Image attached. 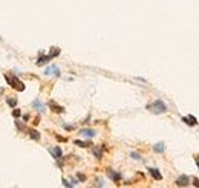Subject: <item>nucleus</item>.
Listing matches in <instances>:
<instances>
[{
    "instance_id": "nucleus-18",
    "label": "nucleus",
    "mask_w": 199,
    "mask_h": 188,
    "mask_svg": "<svg viewBox=\"0 0 199 188\" xmlns=\"http://www.w3.org/2000/svg\"><path fill=\"white\" fill-rule=\"evenodd\" d=\"M6 102H8V106H11V107H15V106H17V99H15V98H12V96H11V98H8V99H6Z\"/></svg>"
},
{
    "instance_id": "nucleus-4",
    "label": "nucleus",
    "mask_w": 199,
    "mask_h": 188,
    "mask_svg": "<svg viewBox=\"0 0 199 188\" xmlns=\"http://www.w3.org/2000/svg\"><path fill=\"white\" fill-rule=\"evenodd\" d=\"M80 136H86V138L92 139V138L97 136V132H95L93 129H83V130L80 132Z\"/></svg>"
},
{
    "instance_id": "nucleus-11",
    "label": "nucleus",
    "mask_w": 199,
    "mask_h": 188,
    "mask_svg": "<svg viewBox=\"0 0 199 188\" xmlns=\"http://www.w3.org/2000/svg\"><path fill=\"white\" fill-rule=\"evenodd\" d=\"M153 151H155V153H164V151H165V144H164V142L155 144V145H153Z\"/></svg>"
},
{
    "instance_id": "nucleus-19",
    "label": "nucleus",
    "mask_w": 199,
    "mask_h": 188,
    "mask_svg": "<svg viewBox=\"0 0 199 188\" xmlns=\"http://www.w3.org/2000/svg\"><path fill=\"white\" fill-rule=\"evenodd\" d=\"M20 115H22V112H20L19 109H14V110H12V116H14V118H19Z\"/></svg>"
},
{
    "instance_id": "nucleus-20",
    "label": "nucleus",
    "mask_w": 199,
    "mask_h": 188,
    "mask_svg": "<svg viewBox=\"0 0 199 188\" xmlns=\"http://www.w3.org/2000/svg\"><path fill=\"white\" fill-rule=\"evenodd\" d=\"M130 158H133V159H138V161H141V156H139L138 153H135V151H132V153H130Z\"/></svg>"
},
{
    "instance_id": "nucleus-3",
    "label": "nucleus",
    "mask_w": 199,
    "mask_h": 188,
    "mask_svg": "<svg viewBox=\"0 0 199 188\" xmlns=\"http://www.w3.org/2000/svg\"><path fill=\"white\" fill-rule=\"evenodd\" d=\"M176 185L181 188H185L190 185V178L189 176H185V174H181L178 179H176Z\"/></svg>"
},
{
    "instance_id": "nucleus-22",
    "label": "nucleus",
    "mask_w": 199,
    "mask_h": 188,
    "mask_svg": "<svg viewBox=\"0 0 199 188\" xmlns=\"http://www.w3.org/2000/svg\"><path fill=\"white\" fill-rule=\"evenodd\" d=\"M55 138H57L58 141H61V142H66V141H68V138H63V136H60V135H57Z\"/></svg>"
},
{
    "instance_id": "nucleus-23",
    "label": "nucleus",
    "mask_w": 199,
    "mask_h": 188,
    "mask_svg": "<svg viewBox=\"0 0 199 188\" xmlns=\"http://www.w3.org/2000/svg\"><path fill=\"white\" fill-rule=\"evenodd\" d=\"M193 184H195V187H196V188L199 187V181H198V178H193Z\"/></svg>"
},
{
    "instance_id": "nucleus-15",
    "label": "nucleus",
    "mask_w": 199,
    "mask_h": 188,
    "mask_svg": "<svg viewBox=\"0 0 199 188\" xmlns=\"http://www.w3.org/2000/svg\"><path fill=\"white\" fill-rule=\"evenodd\" d=\"M32 107H34V109H37L39 112H44V104H41L39 99H35V101L32 102Z\"/></svg>"
},
{
    "instance_id": "nucleus-14",
    "label": "nucleus",
    "mask_w": 199,
    "mask_h": 188,
    "mask_svg": "<svg viewBox=\"0 0 199 188\" xmlns=\"http://www.w3.org/2000/svg\"><path fill=\"white\" fill-rule=\"evenodd\" d=\"M52 72H54L57 77L60 75V69H58V67H55V66H52V67H48V69L44 70V74H46V75H49V74H52Z\"/></svg>"
},
{
    "instance_id": "nucleus-2",
    "label": "nucleus",
    "mask_w": 199,
    "mask_h": 188,
    "mask_svg": "<svg viewBox=\"0 0 199 188\" xmlns=\"http://www.w3.org/2000/svg\"><path fill=\"white\" fill-rule=\"evenodd\" d=\"M5 80H6V83L12 87V89H15V90H19V92H23L25 90V84L17 78V77H14V75H5Z\"/></svg>"
},
{
    "instance_id": "nucleus-17",
    "label": "nucleus",
    "mask_w": 199,
    "mask_h": 188,
    "mask_svg": "<svg viewBox=\"0 0 199 188\" xmlns=\"http://www.w3.org/2000/svg\"><path fill=\"white\" fill-rule=\"evenodd\" d=\"M51 50H52V52L49 54V57H51V58H55L57 55H60V49H58V47H52Z\"/></svg>"
},
{
    "instance_id": "nucleus-7",
    "label": "nucleus",
    "mask_w": 199,
    "mask_h": 188,
    "mask_svg": "<svg viewBox=\"0 0 199 188\" xmlns=\"http://www.w3.org/2000/svg\"><path fill=\"white\" fill-rule=\"evenodd\" d=\"M107 176L114 181V182H117L118 184L119 181H121V174H119L118 171H114V170H107Z\"/></svg>"
},
{
    "instance_id": "nucleus-6",
    "label": "nucleus",
    "mask_w": 199,
    "mask_h": 188,
    "mask_svg": "<svg viewBox=\"0 0 199 188\" xmlns=\"http://www.w3.org/2000/svg\"><path fill=\"white\" fill-rule=\"evenodd\" d=\"M49 107H51L52 112H55V113H64V107L55 104V101H49Z\"/></svg>"
},
{
    "instance_id": "nucleus-26",
    "label": "nucleus",
    "mask_w": 199,
    "mask_h": 188,
    "mask_svg": "<svg viewBox=\"0 0 199 188\" xmlns=\"http://www.w3.org/2000/svg\"><path fill=\"white\" fill-rule=\"evenodd\" d=\"M2 94H3V89H0V95H2Z\"/></svg>"
},
{
    "instance_id": "nucleus-24",
    "label": "nucleus",
    "mask_w": 199,
    "mask_h": 188,
    "mask_svg": "<svg viewBox=\"0 0 199 188\" xmlns=\"http://www.w3.org/2000/svg\"><path fill=\"white\" fill-rule=\"evenodd\" d=\"M78 179L80 181H86V176L84 174H78Z\"/></svg>"
},
{
    "instance_id": "nucleus-25",
    "label": "nucleus",
    "mask_w": 199,
    "mask_h": 188,
    "mask_svg": "<svg viewBox=\"0 0 199 188\" xmlns=\"http://www.w3.org/2000/svg\"><path fill=\"white\" fill-rule=\"evenodd\" d=\"M39 121H40V118H39V116H37V118L34 119V126H37V122H39Z\"/></svg>"
},
{
    "instance_id": "nucleus-8",
    "label": "nucleus",
    "mask_w": 199,
    "mask_h": 188,
    "mask_svg": "<svg viewBox=\"0 0 199 188\" xmlns=\"http://www.w3.org/2000/svg\"><path fill=\"white\" fill-rule=\"evenodd\" d=\"M49 151L54 154V158H55V159H61V156H63V151H61V148H60V147H51V148H49Z\"/></svg>"
},
{
    "instance_id": "nucleus-12",
    "label": "nucleus",
    "mask_w": 199,
    "mask_h": 188,
    "mask_svg": "<svg viewBox=\"0 0 199 188\" xmlns=\"http://www.w3.org/2000/svg\"><path fill=\"white\" fill-rule=\"evenodd\" d=\"M74 144L77 145V147H92V141H80V139H77V141H74Z\"/></svg>"
},
{
    "instance_id": "nucleus-9",
    "label": "nucleus",
    "mask_w": 199,
    "mask_h": 188,
    "mask_svg": "<svg viewBox=\"0 0 199 188\" xmlns=\"http://www.w3.org/2000/svg\"><path fill=\"white\" fill-rule=\"evenodd\" d=\"M106 148H104V145H101V147H93V154H95V158L97 159H101L103 158V151H104Z\"/></svg>"
},
{
    "instance_id": "nucleus-10",
    "label": "nucleus",
    "mask_w": 199,
    "mask_h": 188,
    "mask_svg": "<svg viewBox=\"0 0 199 188\" xmlns=\"http://www.w3.org/2000/svg\"><path fill=\"white\" fill-rule=\"evenodd\" d=\"M52 58L49 57V55H43V54H40L39 60H37V66H43V64H46L48 61H51Z\"/></svg>"
},
{
    "instance_id": "nucleus-1",
    "label": "nucleus",
    "mask_w": 199,
    "mask_h": 188,
    "mask_svg": "<svg viewBox=\"0 0 199 188\" xmlns=\"http://www.w3.org/2000/svg\"><path fill=\"white\" fill-rule=\"evenodd\" d=\"M147 109H149L152 113H155V115H161V113H165V112H167V106H165V102H164L162 99H155V102L149 104Z\"/></svg>"
},
{
    "instance_id": "nucleus-16",
    "label": "nucleus",
    "mask_w": 199,
    "mask_h": 188,
    "mask_svg": "<svg viewBox=\"0 0 199 188\" xmlns=\"http://www.w3.org/2000/svg\"><path fill=\"white\" fill-rule=\"evenodd\" d=\"M29 138L34 141H40V133L37 130H29Z\"/></svg>"
},
{
    "instance_id": "nucleus-5",
    "label": "nucleus",
    "mask_w": 199,
    "mask_h": 188,
    "mask_svg": "<svg viewBox=\"0 0 199 188\" xmlns=\"http://www.w3.org/2000/svg\"><path fill=\"white\" fill-rule=\"evenodd\" d=\"M182 121H184L187 126H192V127L198 126V119H196L195 116H192V115H189V116H184V118H182Z\"/></svg>"
},
{
    "instance_id": "nucleus-21",
    "label": "nucleus",
    "mask_w": 199,
    "mask_h": 188,
    "mask_svg": "<svg viewBox=\"0 0 199 188\" xmlns=\"http://www.w3.org/2000/svg\"><path fill=\"white\" fill-rule=\"evenodd\" d=\"M63 127H64V130H68V132H72V130H74V129H75V127H74V126H68V124H64V126H63Z\"/></svg>"
},
{
    "instance_id": "nucleus-13",
    "label": "nucleus",
    "mask_w": 199,
    "mask_h": 188,
    "mask_svg": "<svg viewBox=\"0 0 199 188\" xmlns=\"http://www.w3.org/2000/svg\"><path fill=\"white\" fill-rule=\"evenodd\" d=\"M149 171H150V174H152L156 181H162V176H161V173H159L158 168H150Z\"/></svg>"
}]
</instances>
